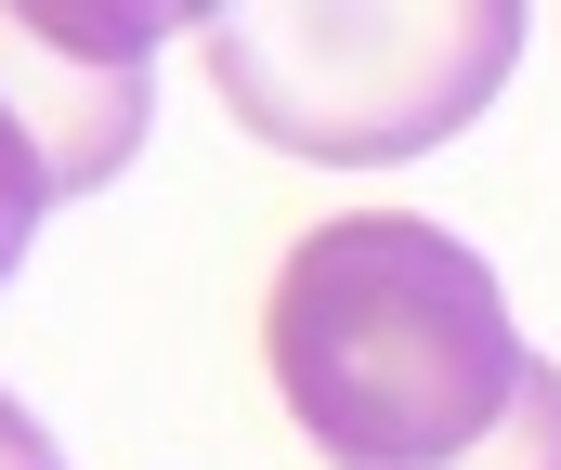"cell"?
Instances as JSON below:
<instances>
[{
  "label": "cell",
  "instance_id": "obj_5",
  "mask_svg": "<svg viewBox=\"0 0 561 470\" xmlns=\"http://www.w3.org/2000/svg\"><path fill=\"white\" fill-rule=\"evenodd\" d=\"M39 458H53V432H39V419L0 392V470H39Z\"/></svg>",
  "mask_w": 561,
  "mask_h": 470
},
{
  "label": "cell",
  "instance_id": "obj_1",
  "mask_svg": "<svg viewBox=\"0 0 561 470\" xmlns=\"http://www.w3.org/2000/svg\"><path fill=\"white\" fill-rule=\"evenodd\" d=\"M262 366L327 470H483L561 392L496 301V262L419 209L313 222L275 262Z\"/></svg>",
  "mask_w": 561,
  "mask_h": 470
},
{
  "label": "cell",
  "instance_id": "obj_6",
  "mask_svg": "<svg viewBox=\"0 0 561 470\" xmlns=\"http://www.w3.org/2000/svg\"><path fill=\"white\" fill-rule=\"evenodd\" d=\"M39 470H66V458H39Z\"/></svg>",
  "mask_w": 561,
  "mask_h": 470
},
{
  "label": "cell",
  "instance_id": "obj_2",
  "mask_svg": "<svg viewBox=\"0 0 561 470\" xmlns=\"http://www.w3.org/2000/svg\"><path fill=\"white\" fill-rule=\"evenodd\" d=\"M523 0H419V13H196L222 105L287 157L392 170L470 131L523 53Z\"/></svg>",
  "mask_w": 561,
  "mask_h": 470
},
{
  "label": "cell",
  "instance_id": "obj_3",
  "mask_svg": "<svg viewBox=\"0 0 561 470\" xmlns=\"http://www.w3.org/2000/svg\"><path fill=\"white\" fill-rule=\"evenodd\" d=\"M196 13L157 0H92V13H0V118L13 145L53 170V196L118 183L144 145V92H157V39Z\"/></svg>",
  "mask_w": 561,
  "mask_h": 470
},
{
  "label": "cell",
  "instance_id": "obj_4",
  "mask_svg": "<svg viewBox=\"0 0 561 470\" xmlns=\"http://www.w3.org/2000/svg\"><path fill=\"white\" fill-rule=\"evenodd\" d=\"M39 209H66V196H53V170H39V157L13 145V118H0V275L26 262V236H39Z\"/></svg>",
  "mask_w": 561,
  "mask_h": 470
}]
</instances>
